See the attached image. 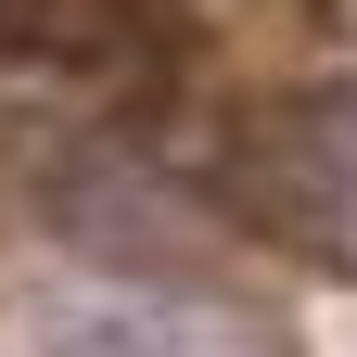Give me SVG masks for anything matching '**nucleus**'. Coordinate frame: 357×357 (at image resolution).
<instances>
[{
    "label": "nucleus",
    "instance_id": "nucleus-1",
    "mask_svg": "<svg viewBox=\"0 0 357 357\" xmlns=\"http://www.w3.org/2000/svg\"><path fill=\"white\" fill-rule=\"evenodd\" d=\"M281 166H294L319 204L357 217V89H319V102H294V115H281Z\"/></svg>",
    "mask_w": 357,
    "mask_h": 357
}]
</instances>
